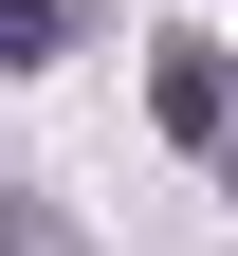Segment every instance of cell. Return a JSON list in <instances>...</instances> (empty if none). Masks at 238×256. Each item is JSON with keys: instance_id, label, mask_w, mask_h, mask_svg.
Returning a JSON list of instances; mask_svg holds the SVG:
<instances>
[{"instance_id": "cell-2", "label": "cell", "mask_w": 238, "mask_h": 256, "mask_svg": "<svg viewBox=\"0 0 238 256\" xmlns=\"http://www.w3.org/2000/svg\"><path fill=\"white\" fill-rule=\"evenodd\" d=\"M74 37H92V0H0V74H55Z\"/></svg>"}, {"instance_id": "cell-1", "label": "cell", "mask_w": 238, "mask_h": 256, "mask_svg": "<svg viewBox=\"0 0 238 256\" xmlns=\"http://www.w3.org/2000/svg\"><path fill=\"white\" fill-rule=\"evenodd\" d=\"M147 110L183 128V146H238V55H220V37H165V74H147Z\"/></svg>"}, {"instance_id": "cell-3", "label": "cell", "mask_w": 238, "mask_h": 256, "mask_svg": "<svg viewBox=\"0 0 238 256\" xmlns=\"http://www.w3.org/2000/svg\"><path fill=\"white\" fill-rule=\"evenodd\" d=\"M0 256H92V238H74V202H37V183H0Z\"/></svg>"}, {"instance_id": "cell-4", "label": "cell", "mask_w": 238, "mask_h": 256, "mask_svg": "<svg viewBox=\"0 0 238 256\" xmlns=\"http://www.w3.org/2000/svg\"><path fill=\"white\" fill-rule=\"evenodd\" d=\"M220 183H238V146H220Z\"/></svg>"}]
</instances>
